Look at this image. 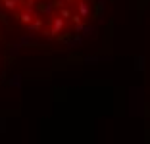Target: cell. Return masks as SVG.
<instances>
[{
    "mask_svg": "<svg viewBox=\"0 0 150 144\" xmlns=\"http://www.w3.org/2000/svg\"><path fill=\"white\" fill-rule=\"evenodd\" d=\"M79 16L81 18H87L88 16V6L85 2H79Z\"/></svg>",
    "mask_w": 150,
    "mask_h": 144,
    "instance_id": "7a4b0ae2",
    "label": "cell"
},
{
    "mask_svg": "<svg viewBox=\"0 0 150 144\" xmlns=\"http://www.w3.org/2000/svg\"><path fill=\"white\" fill-rule=\"evenodd\" d=\"M2 2H4V6L8 10H13L16 6H18V2H16V0H2Z\"/></svg>",
    "mask_w": 150,
    "mask_h": 144,
    "instance_id": "5b68a950",
    "label": "cell"
},
{
    "mask_svg": "<svg viewBox=\"0 0 150 144\" xmlns=\"http://www.w3.org/2000/svg\"><path fill=\"white\" fill-rule=\"evenodd\" d=\"M62 18H64V19H66V18H71V12H69L67 8H66V10H62Z\"/></svg>",
    "mask_w": 150,
    "mask_h": 144,
    "instance_id": "8992f818",
    "label": "cell"
},
{
    "mask_svg": "<svg viewBox=\"0 0 150 144\" xmlns=\"http://www.w3.org/2000/svg\"><path fill=\"white\" fill-rule=\"evenodd\" d=\"M69 2H71V0H69Z\"/></svg>",
    "mask_w": 150,
    "mask_h": 144,
    "instance_id": "52a82bcc",
    "label": "cell"
},
{
    "mask_svg": "<svg viewBox=\"0 0 150 144\" xmlns=\"http://www.w3.org/2000/svg\"><path fill=\"white\" fill-rule=\"evenodd\" d=\"M19 19H21L23 23H27V25H29V23L33 21V16H31V13H29V12H23L21 16H19Z\"/></svg>",
    "mask_w": 150,
    "mask_h": 144,
    "instance_id": "3957f363",
    "label": "cell"
},
{
    "mask_svg": "<svg viewBox=\"0 0 150 144\" xmlns=\"http://www.w3.org/2000/svg\"><path fill=\"white\" fill-rule=\"evenodd\" d=\"M40 27H42V21H40V19H37L35 23H33V21L29 23V29H31V31H39Z\"/></svg>",
    "mask_w": 150,
    "mask_h": 144,
    "instance_id": "277c9868",
    "label": "cell"
},
{
    "mask_svg": "<svg viewBox=\"0 0 150 144\" xmlns=\"http://www.w3.org/2000/svg\"><path fill=\"white\" fill-rule=\"evenodd\" d=\"M64 29V18H56L54 19V27H52V35H58Z\"/></svg>",
    "mask_w": 150,
    "mask_h": 144,
    "instance_id": "6da1fadb",
    "label": "cell"
}]
</instances>
